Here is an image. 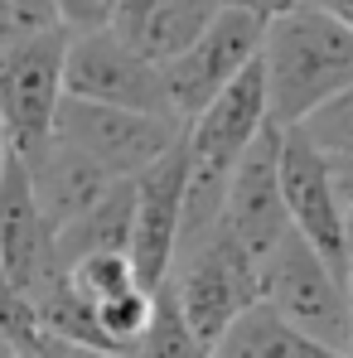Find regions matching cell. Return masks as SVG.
Masks as SVG:
<instances>
[{"label": "cell", "mask_w": 353, "mask_h": 358, "mask_svg": "<svg viewBox=\"0 0 353 358\" xmlns=\"http://www.w3.org/2000/svg\"><path fill=\"white\" fill-rule=\"evenodd\" d=\"M261 78H266V121L291 131L315 107L353 87V29L315 5H295L266 20Z\"/></svg>", "instance_id": "obj_1"}, {"label": "cell", "mask_w": 353, "mask_h": 358, "mask_svg": "<svg viewBox=\"0 0 353 358\" xmlns=\"http://www.w3.org/2000/svg\"><path fill=\"white\" fill-rule=\"evenodd\" d=\"M170 296L189 324V334L208 349L233 329L237 315H247L261 300V266L247 257V247L218 223L203 242L179 252L170 266Z\"/></svg>", "instance_id": "obj_2"}, {"label": "cell", "mask_w": 353, "mask_h": 358, "mask_svg": "<svg viewBox=\"0 0 353 358\" xmlns=\"http://www.w3.org/2000/svg\"><path fill=\"white\" fill-rule=\"evenodd\" d=\"M261 305L271 315H281L291 329H300L305 339L349 354V320H353L349 286L295 233H286L281 247L261 262Z\"/></svg>", "instance_id": "obj_3"}, {"label": "cell", "mask_w": 353, "mask_h": 358, "mask_svg": "<svg viewBox=\"0 0 353 358\" xmlns=\"http://www.w3.org/2000/svg\"><path fill=\"white\" fill-rule=\"evenodd\" d=\"M63 49L68 34L44 29L0 54V131L20 165L54 141V112L63 102Z\"/></svg>", "instance_id": "obj_4"}, {"label": "cell", "mask_w": 353, "mask_h": 358, "mask_svg": "<svg viewBox=\"0 0 353 358\" xmlns=\"http://www.w3.org/2000/svg\"><path fill=\"white\" fill-rule=\"evenodd\" d=\"M63 97L175 121L160 63L141 59L117 29L73 34V39H68V49H63Z\"/></svg>", "instance_id": "obj_5"}, {"label": "cell", "mask_w": 353, "mask_h": 358, "mask_svg": "<svg viewBox=\"0 0 353 358\" xmlns=\"http://www.w3.org/2000/svg\"><path fill=\"white\" fill-rule=\"evenodd\" d=\"M179 136H184V126L170 117L121 112V107L78 102V97H63L54 112V141L73 145L112 179H136L141 170H150Z\"/></svg>", "instance_id": "obj_6"}, {"label": "cell", "mask_w": 353, "mask_h": 358, "mask_svg": "<svg viewBox=\"0 0 353 358\" xmlns=\"http://www.w3.org/2000/svg\"><path fill=\"white\" fill-rule=\"evenodd\" d=\"M261 34H266V20H257L247 5H223L213 15V24L179 54L170 59L160 73H165V92H170V112H175L179 126L199 117L247 63L261 54Z\"/></svg>", "instance_id": "obj_7"}, {"label": "cell", "mask_w": 353, "mask_h": 358, "mask_svg": "<svg viewBox=\"0 0 353 358\" xmlns=\"http://www.w3.org/2000/svg\"><path fill=\"white\" fill-rule=\"evenodd\" d=\"M184 179H189V150L184 136L141 175L131 179V271L141 291H160L170 281L179 247V213H184Z\"/></svg>", "instance_id": "obj_8"}, {"label": "cell", "mask_w": 353, "mask_h": 358, "mask_svg": "<svg viewBox=\"0 0 353 358\" xmlns=\"http://www.w3.org/2000/svg\"><path fill=\"white\" fill-rule=\"evenodd\" d=\"M276 184H281L291 233L344 281V208L334 199L324 155L295 126L281 131V145H276Z\"/></svg>", "instance_id": "obj_9"}, {"label": "cell", "mask_w": 353, "mask_h": 358, "mask_svg": "<svg viewBox=\"0 0 353 358\" xmlns=\"http://www.w3.org/2000/svg\"><path fill=\"white\" fill-rule=\"evenodd\" d=\"M276 145H281V126L266 121L261 136L242 150V160L228 175V189H223V228L247 247V257L257 266L291 233L281 184H276Z\"/></svg>", "instance_id": "obj_10"}, {"label": "cell", "mask_w": 353, "mask_h": 358, "mask_svg": "<svg viewBox=\"0 0 353 358\" xmlns=\"http://www.w3.org/2000/svg\"><path fill=\"white\" fill-rule=\"evenodd\" d=\"M0 266L15 281V291L29 300L44 281L59 276L54 266V233L29 194V175L24 165L10 155L0 170Z\"/></svg>", "instance_id": "obj_11"}, {"label": "cell", "mask_w": 353, "mask_h": 358, "mask_svg": "<svg viewBox=\"0 0 353 358\" xmlns=\"http://www.w3.org/2000/svg\"><path fill=\"white\" fill-rule=\"evenodd\" d=\"M24 175H29V194H34V203H39L49 233H59L73 218H82L92 203L107 199L112 184H121V179L102 175L87 155H78V150L63 145V141H49V145L24 165Z\"/></svg>", "instance_id": "obj_12"}, {"label": "cell", "mask_w": 353, "mask_h": 358, "mask_svg": "<svg viewBox=\"0 0 353 358\" xmlns=\"http://www.w3.org/2000/svg\"><path fill=\"white\" fill-rule=\"evenodd\" d=\"M126 247H131V179L112 184L102 203H92L82 218H73L68 228L54 233V266L68 271L87 257H107Z\"/></svg>", "instance_id": "obj_13"}, {"label": "cell", "mask_w": 353, "mask_h": 358, "mask_svg": "<svg viewBox=\"0 0 353 358\" xmlns=\"http://www.w3.org/2000/svg\"><path fill=\"white\" fill-rule=\"evenodd\" d=\"M213 358H349V354L305 339L300 329H291L281 315H271L257 300L247 315H237L233 329L213 344Z\"/></svg>", "instance_id": "obj_14"}, {"label": "cell", "mask_w": 353, "mask_h": 358, "mask_svg": "<svg viewBox=\"0 0 353 358\" xmlns=\"http://www.w3.org/2000/svg\"><path fill=\"white\" fill-rule=\"evenodd\" d=\"M223 5H233V0H160L141 24H136V34L126 39L141 59H150V63H165L179 59L208 24H213V15L223 10Z\"/></svg>", "instance_id": "obj_15"}, {"label": "cell", "mask_w": 353, "mask_h": 358, "mask_svg": "<svg viewBox=\"0 0 353 358\" xmlns=\"http://www.w3.org/2000/svg\"><path fill=\"white\" fill-rule=\"evenodd\" d=\"M131 358H208V349L189 334L175 296H170V281H165L160 291H150V324H145V334L136 339Z\"/></svg>", "instance_id": "obj_16"}, {"label": "cell", "mask_w": 353, "mask_h": 358, "mask_svg": "<svg viewBox=\"0 0 353 358\" xmlns=\"http://www.w3.org/2000/svg\"><path fill=\"white\" fill-rule=\"evenodd\" d=\"M63 276H68V286H73L78 296L87 300V305H102V300H112V296H126V291H136V271H131V257H126V252L87 257V262L68 266Z\"/></svg>", "instance_id": "obj_17"}, {"label": "cell", "mask_w": 353, "mask_h": 358, "mask_svg": "<svg viewBox=\"0 0 353 358\" xmlns=\"http://www.w3.org/2000/svg\"><path fill=\"white\" fill-rule=\"evenodd\" d=\"M92 310H97V324H102L107 344H112L121 358H131L136 339H141V334H145V324H150V291H141V286H136V291L102 300V305H92Z\"/></svg>", "instance_id": "obj_18"}, {"label": "cell", "mask_w": 353, "mask_h": 358, "mask_svg": "<svg viewBox=\"0 0 353 358\" xmlns=\"http://www.w3.org/2000/svg\"><path fill=\"white\" fill-rule=\"evenodd\" d=\"M319 155H353V87L329 97L324 107H315L310 117L295 126Z\"/></svg>", "instance_id": "obj_19"}, {"label": "cell", "mask_w": 353, "mask_h": 358, "mask_svg": "<svg viewBox=\"0 0 353 358\" xmlns=\"http://www.w3.org/2000/svg\"><path fill=\"white\" fill-rule=\"evenodd\" d=\"M0 339L15 354H39L44 349L39 324H34V310H29V300L15 291V281L5 276V266H0Z\"/></svg>", "instance_id": "obj_20"}, {"label": "cell", "mask_w": 353, "mask_h": 358, "mask_svg": "<svg viewBox=\"0 0 353 358\" xmlns=\"http://www.w3.org/2000/svg\"><path fill=\"white\" fill-rule=\"evenodd\" d=\"M44 29H59L49 0H0V54L44 34Z\"/></svg>", "instance_id": "obj_21"}, {"label": "cell", "mask_w": 353, "mask_h": 358, "mask_svg": "<svg viewBox=\"0 0 353 358\" xmlns=\"http://www.w3.org/2000/svg\"><path fill=\"white\" fill-rule=\"evenodd\" d=\"M49 5H54V24L68 39L112 29V20H117V0H49Z\"/></svg>", "instance_id": "obj_22"}, {"label": "cell", "mask_w": 353, "mask_h": 358, "mask_svg": "<svg viewBox=\"0 0 353 358\" xmlns=\"http://www.w3.org/2000/svg\"><path fill=\"white\" fill-rule=\"evenodd\" d=\"M237 5H247L257 20H276V15H286V10L305 5V0H237Z\"/></svg>", "instance_id": "obj_23"}, {"label": "cell", "mask_w": 353, "mask_h": 358, "mask_svg": "<svg viewBox=\"0 0 353 358\" xmlns=\"http://www.w3.org/2000/svg\"><path fill=\"white\" fill-rule=\"evenodd\" d=\"M344 286L353 296V203L344 208Z\"/></svg>", "instance_id": "obj_24"}, {"label": "cell", "mask_w": 353, "mask_h": 358, "mask_svg": "<svg viewBox=\"0 0 353 358\" xmlns=\"http://www.w3.org/2000/svg\"><path fill=\"white\" fill-rule=\"evenodd\" d=\"M34 358H102V354H87V349H63V344H44Z\"/></svg>", "instance_id": "obj_25"}, {"label": "cell", "mask_w": 353, "mask_h": 358, "mask_svg": "<svg viewBox=\"0 0 353 358\" xmlns=\"http://www.w3.org/2000/svg\"><path fill=\"white\" fill-rule=\"evenodd\" d=\"M5 160H10V145H5V131H0V170H5Z\"/></svg>", "instance_id": "obj_26"}, {"label": "cell", "mask_w": 353, "mask_h": 358, "mask_svg": "<svg viewBox=\"0 0 353 358\" xmlns=\"http://www.w3.org/2000/svg\"><path fill=\"white\" fill-rule=\"evenodd\" d=\"M0 358H20V354H15V349H10V344H5V339H0Z\"/></svg>", "instance_id": "obj_27"}, {"label": "cell", "mask_w": 353, "mask_h": 358, "mask_svg": "<svg viewBox=\"0 0 353 358\" xmlns=\"http://www.w3.org/2000/svg\"><path fill=\"white\" fill-rule=\"evenodd\" d=\"M349 358H353V320H349Z\"/></svg>", "instance_id": "obj_28"}, {"label": "cell", "mask_w": 353, "mask_h": 358, "mask_svg": "<svg viewBox=\"0 0 353 358\" xmlns=\"http://www.w3.org/2000/svg\"><path fill=\"white\" fill-rule=\"evenodd\" d=\"M20 358H34V354H20Z\"/></svg>", "instance_id": "obj_29"}]
</instances>
